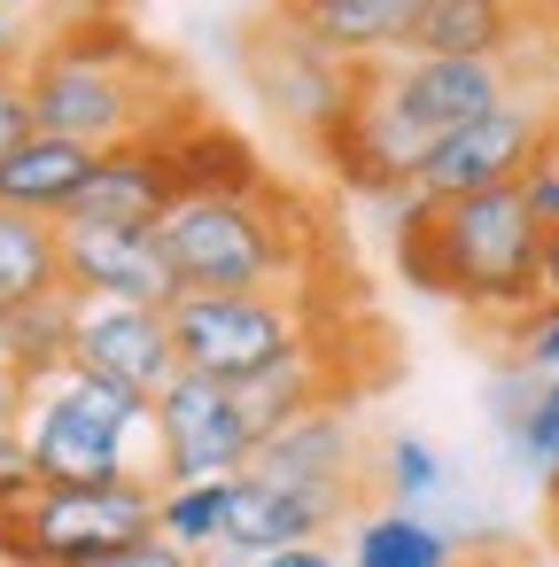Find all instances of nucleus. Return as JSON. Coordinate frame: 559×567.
I'll return each mask as SVG.
<instances>
[{"mask_svg": "<svg viewBox=\"0 0 559 567\" xmlns=\"http://www.w3.org/2000/svg\"><path fill=\"white\" fill-rule=\"evenodd\" d=\"M389 249L396 272L466 311L474 327H513L544 303V226L528 218L520 187H482V195H451V203H389Z\"/></svg>", "mask_w": 559, "mask_h": 567, "instance_id": "1", "label": "nucleus"}, {"mask_svg": "<svg viewBox=\"0 0 559 567\" xmlns=\"http://www.w3.org/2000/svg\"><path fill=\"white\" fill-rule=\"evenodd\" d=\"M24 94L40 133H71L86 148L117 141H164L195 117V102L172 94V63L133 40L117 17H63L55 32H32L24 48Z\"/></svg>", "mask_w": 559, "mask_h": 567, "instance_id": "2", "label": "nucleus"}, {"mask_svg": "<svg viewBox=\"0 0 559 567\" xmlns=\"http://www.w3.org/2000/svg\"><path fill=\"white\" fill-rule=\"evenodd\" d=\"M179 296H249V288H303L319 257V218L280 179L179 195L156 226Z\"/></svg>", "mask_w": 559, "mask_h": 567, "instance_id": "3", "label": "nucleus"}, {"mask_svg": "<svg viewBox=\"0 0 559 567\" xmlns=\"http://www.w3.org/2000/svg\"><path fill=\"white\" fill-rule=\"evenodd\" d=\"M17 443L40 482H156L148 396L86 365H55L17 389Z\"/></svg>", "mask_w": 559, "mask_h": 567, "instance_id": "4", "label": "nucleus"}, {"mask_svg": "<svg viewBox=\"0 0 559 567\" xmlns=\"http://www.w3.org/2000/svg\"><path fill=\"white\" fill-rule=\"evenodd\" d=\"M156 536V482H40L0 489V567H86Z\"/></svg>", "mask_w": 559, "mask_h": 567, "instance_id": "5", "label": "nucleus"}, {"mask_svg": "<svg viewBox=\"0 0 559 567\" xmlns=\"http://www.w3.org/2000/svg\"><path fill=\"white\" fill-rule=\"evenodd\" d=\"M319 334V303L311 280L303 288H249V296H179L172 303V350L187 373L210 381H265L272 365H288L303 342Z\"/></svg>", "mask_w": 559, "mask_h": 567, "instance_id": "6", "label": "nucleus"}, {"mask_svg": "<svg viewBox=\"0 0 559 567\" xmlns=\"http://www.w3.org/2000/svg\"><path fill=\"white\" fill-rule=\"evenodd\" d=\"M148 420H156V482H226L257 458V420L241 404L234 381H210V373H172L156 396H148Z\"/></svg>", "mask_w": 559, "mask_h": 567, "instance_id": "7", "label": "nucleus"}, {"mask_svg": "<svg viewBox=\"0 0 559 567\" xmlns=\"http://www.w3.org/2000/svg\"><path fill=\"white\" fill-rule=\"evenodd\" d=\"M559 94H513L497 110H482L474 125L443 133L420 164H412V195L420 203H451V195H482V187H513L536 156V141L551 133Z\"/></svg>", "mask_w": 559, "mask_h": 567, "instance_id": "8", "label": "nucleus"}, {"mask_svg": "<svg viewBox=\"0 0 559 567\" xmlns=\"http://www.w3.org/2000/svg\"><path fill=\"white\" fill-rule=\"evenodd\" d=\"M241 63H249V86H257V102H265L272 117H288L296 133H311V141H319V133L342 117V102H350V79H358V63L327 55L319 40H303V32H296V24H280V17H265V24L249 32Z\"/></svg>", "mask_w": 559, "mask_h": 567, "instance_id": "9", "label": "nucleus"}, {"mask_svg": "<svg viewBox=\"0 0 559 567\" xmlns=\"http://www.w3.org/2000/svg\"><path fill=\"white\" fill-rule=\"evenodd\" d=\"M241 474L311 482V489H373L381 497V474H373V443L358 427V404H311V412H296L288 427H272L257 443V458Z\"/></svg>", "mask_w": 559, "mask_h": 567, "instance_id": "10", "label": "nucleus"}, {"mask_svg": "<svg viewBox=\"0 0 559 567\" xmlns=\"http://www.w3.org/2000/svg\"><path fill=\"white\" fill-rule=\"evenodd\" d=\"M55 234H63V288L71 296L156 303V311L179 303V280H172V257H164L156 226H79V218H63Z\"/></svg>", "mask_w": 559, "mask_h": 567, "instance_id": "11", "label": "nucleus"}, {"mask_svg": "<svg viewBox=\"0 0 559 567\" xmlns=\"http://www.w3.org/2000/svg\"><path fill=\"white\" fill-rule=\"evenodd\" d=\"M71 365H86V373H102V381H117V389L156 396V389L179 373L172 311H156V303L79 296V319H71Z\"/></svg>", "mask_w": 559, "mask_h": 567, "instance_id": "12", "label": "nucleus"}, {"mask_svg": "<svg viewBox=\"0 0 559 567\" xmlns=\"http://www.w3.org/2000/svg\"><path fill=\"white\" fill-rule=\"evenodd\" d=\"M179 203V172H172V148L164 141H117L102 148L94 179L79 187L71 218L79 226H164V210ZM63 226V218H55Z\"/></svg>", "mask_w": 559, "mask_h": 567, "instance_id": "13", "label": "nucleus"}, {"mask_svg": "<svg viewBox=\"0 0 559 567\" xmlns=\"http://www.w3.org/2000/svg\"><path fill=\"white\" fill-rule=\"evenodd\" d=\"M272 17L296 24L303 40H319L342 63H389L412 40L420 0H272Z\"/></svg>", "mask_w": 559, "mask_h": 567, "instance_id": "14", "label": "nucleus"}, {"mask_svg": "<svg viewBox=\"0 0 559 567\" xmlns=\"http://www.w3.org/2000/svg\"><path fill=\"white\" fill-rule=\"evenodd\" d=\"M536 32H551V24L513 9V0H420L404 55H497V63H513Z\"/></svg>", "mask_w": 559, "mask_h": 567, "instance_id": "15", "label": "nucleus"}, {"mask_svg": "<svg viewBox=\"0 0 559 567\" xmlns=\"http://www.w3.org/2000/svg\"><path fill=\"white\" fill-rule=\"evenodd\" d=\"M102 148L71 141V133H24L9 156H0V203L32 210V218H71L79 187L94 179Z\"/></svg>", "mask_w": 559, "mask_h": 567, "instance_id": "16", "label": "nucleus"}, {"mask_svg": "<svg viewBox=\"0 0 559 567\" xmlns=\"http://www.w3.org/2000/svg\"><path fill=\"white\" fill-rule=\"evenodd\" d=\"M71 319H79L71 288H40L24 303H9V311H0V358H9V373L32 381V373L71 365Z\"/></svg>", "mask_w": 559, "mask_h": 567, "instance_id": "17", "label": "nucleus"}, {"mask_svg": "<svg viewBox=\"0 0 559 567\" xmlns=\"http://www.w3.org/2000/svg\"><path fill=\"white\" fill-rule=\"evenodd\" d=\"M451 559H458V536L427 528L412 505H373L350 528V567H451Z\"/></svg>", "mask_w": 559, "mask_h": 567, "instance_id": "18", "label": "nucleus"}, {"mask_svg": "<svg viewBox=\"0 0 559 567\" xmlns=\"http://www.w3.org/2000/svg\"><path fill=\"white\" fill-rule=\"evenodd\" d=\"M40 288H63V234H55V218L0 203V311Z\"/></svg>", "mask_w": 559, "mask_h": 567, "instance_id": "19", "label": "nucleus"}, {"mask_svg": "<svg viewBox=\"0 0 559 567\" xmlns=\"http://www.w3.org/2000/svg\"><path fill=\"white\" fill-rule=\"evenodd\" d=\"M226 489H234V474L226 482H172V489H156V536H172L179 551H218V528H226Z\"/></svg>", "mask_w": 559, "mask_h": 567, "instance_id": "20", "label": "nucleus"}, {"mask_svg": "<svg viewBox=\"0 0 559 567\" xmlns=\"http://www.w3.org/2000/svg\"><path fill=\"white\" fill-rule=\"evenodd\" d=\"M373 474H381V497H389V505H420V497L443 489V451L420 443V435H389V443L373 451Z\"/></svg>", "mask_w": 559, "mask_h": 567, "instance_id": "21", "label": "nucleus"}, {"mask_svg": "<svg viewBox=\"0 0 559 567\" xmlns=\"http://www.w3.org/2000/svg\"><path fill=\"white\" fill-rule=\"evenodd\" d=\"M505 342H513V365H520V373H536V381L559 373V296H544L528 319H513Z\"/></svg>", "mask_w": 559, "mask_h": 567, "instance_id": "22", "label": "nucleus"}, {"mask_svg": "<svg viewBox=\"0 0 559 567\" xmlns=\"http://www.w3.org/2000/svg\"><path fill=\"white\" fill-rule=\"evenodd\" d=\"M513 443H520L536 466L559 458V373H544V381L528 389V404L513 412Z\"/></svg>", "mask_w": 559, "mask_h": 567, "instance_id": "23", "label": "nucleus"}, {"mask_svg": "<svg viewBox=\"0 0 559 567\" xmlns=\"http://www.w3.org/2000/svg\"><path fill=\"white\" fill-rule=\"evenodd\" d=\"M513 187H520L528 218H536V226L551 234V226H559V117H551V133L536 141V156H528V172H520Z\"/></svg>", "mask_w": 559, "mask_h": 567, "instance_id": "24", "label": "nucleus"}, {"mask_svg": "<svg viewBox=\"0 0 559 567\" xmlns=\"http://www.w3.org/2000/svg\"><path fill=\"white\" fill-rule=\"evenodd\" d=\"M24 133H40L32 125V94H24V63H0V156H9Z\"/></svg>", "mask_w": 559, "mask_h": 567, "instance_id": "25", "label": "nucleus"}, {"mask_svg": "<svg viewBox=\"0 0 559 567\" xmlns=\"http://www.w3.org/2000/svg\"><path fill=\"white\" fill-rule=\"evenodd\" d=\"M86 567H210V559L203 551H179L172 536H141V544H125L110 559H86Z\"/></svg>", "mask_w": 559, "mask_h": 567, "instance_id": "26", "label": "nucleus"}, {"mask_svg": "<svg viewBox=\"0 0 559 567\" xmlns=\"http://www.w3.org/2000/svg\"><path fill=\"white\" fill-rule=\"evenodd\" d=\"M210 567H218V551H210ZM226 567H342V551L334 544H288V551H257V559H226Z\"/></svg>", "mask_w": 559, "mask_h": 567, "instance_id": "27", "label": "nucleus"}, {"mask_svg": "<svg viewBox=\"0 0 559 567\" xmlns=\"http://www.w3.org/2000/svg\"><path fill=\"white\" fill-rule=\"evenodd\" d=\"M24 474H32V466H24V443H17V427H9V435H0V489H17Z\"/></svg>", "mask_w": 559, "mask_h": 567, "instance_id": "28", "label": "nucleus"}, {"mask_svg": "<svg viewBox=\"0 0 559 567\" xmlns=\"http://www.w3.org/2000/svg\"><path fill=\"white\" fill-rule=\"evenodd\" d=\"M24 48H32V32L17 24V9H0V63H24Z\"/></svg>", "mask_w": 559, "mask_h": 567, "instance_id": "29", "label": "nucleus"}, {"mask_svg": "<svg viewBox=\"0 0 559 567\" xmlns=\"http://www.w3.org/2000/svg\"><path fill=\"white\" fill-rule=\"evenodd\" d=\"M17 389H24V381L9 373V358H0V435H9V427H17Z\"/></svg>", "mask_w": 559, "mask_h": 567, "instance_id": "30", "label": "nucleus"}, {"mask_svg": "<svg viewBox=\"0 0 559 567\" xmlns=\"http://www.w3.org/2000/svg\"><path fill=\"white\" fill-rule=\"evenodd\" d=\"M544 536H551V551H559V466L544 474Z\"/></svg>", "mask_w": 559, "mask_h": 567, "instance_id": "31", "label": "nucleus"}, {"mask_svg": "<svg viewBox=\"0 0 559 567\" xmlns=\"http://www.w3.org/2000/svg\"><path fill=\"white\" fill-rule=\"evenodd\" d=\"M544 296H559V226L544 234Z\"/></svg>", "mask_w": 559, "mask_h": 567, "instance_id": "32", "label": "nucleus"}, {"mask_svg": "<svg viewBox=\"0 0 559 567\" xmlns=\"http://www.w3.org/2000/svg\"><path fill=\"white\" fill-rule=\"evenodd\" d=\"M513 9H528V17H544V24H559V0H513Z\"/></svg>", "mask_w": 559, "mask_h": 567, "instance_id": "33", "label": "nucleus"}, {"mask_svg": "<svg viewBox=\"0 0 559 567\" xmlns=\"http://www.w3.org/2000/svg\"><path fill=\"white\" fill-rule=\"evenodd\" d=\"M0 9H40V0H0Z\"/></svg>", "mask_w": 559, "mask_h": 567, "instance_id": "34", "label": "nucleus"}]
</instances>
